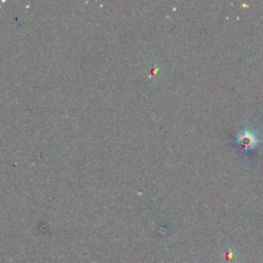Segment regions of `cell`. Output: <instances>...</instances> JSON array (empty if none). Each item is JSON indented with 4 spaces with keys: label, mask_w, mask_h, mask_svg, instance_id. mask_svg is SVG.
<instances>
[{
    "label": "cell",
    "mask_w": 263,
    "mask_h": 263,
    "mask_svg": "<svg viewBox=\"0 0 263 263\" xmlns=\"http://www.w3.org/2000/svg\"><path fill=\"white\" fill-rule=\"evenodd\" d=\"M254 137H253L252 134H249V133H243L241 135V138H240V142L241 144L243 146V147H251V146H253V144H254Z\"/></svg>",
    "instance_id": "6da1fadb"
}]
</instances>
